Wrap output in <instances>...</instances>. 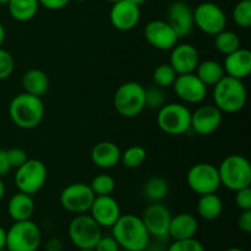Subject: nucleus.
Here are the masks:
<instances>
[{
    "instance_id": "obj_25",
    "label": "nucleus",
    "mask_w": 251,
    "mask_h": 251,
    "mask_svg": "<svg viewBox=\"0 0 251 251\" xmlns=\"http://www.w3.org/2000/svg\"><path fill=\"white\" fill-rule=\"evenodd\" d=\"M21 85L24 92L37 96V97H43L48 92L50 81H49V76L43 70L29 69L22 76Z\"/></svg>"
},
{
    "instance_id": "obj_45",
    "label": "nucleus",
    "mask_w": 251,
    "mask_h": 251,
    "mask_svg": "<svg viewBox=\"0 0 251 251\" xmlns=\"http://www.w3.org/2000/svg\"><path fill=\"white\" fill-rule=\"evenodd\" d=\"M6 244V230L0 226V249H4Z\"/></svg>"
},
{
    "instance_id": "obj_55",
    "label": "nucleus",
    "mask_w": 251,
    "mask_h": 251,
    "mask_svg": "<svg viewBox=\"0 0 251 251\" xmlns=\"http://www.w3.org/2000/svg\"><path fill=\"white\" fill-rule=\"evenodd\" d=\"M120 251H129V250H123V249H122Z\"/></svg>"
},
{
    "instance_id": "obj_51",
    "label": "nucleus",
    "mask_w": 251,
    "mask_h": 251,
    "mask_svg": "<svg viewBox=\"0 0 251 251\" xmlns=\"http://www.w3.org/2000/svg\"><path fill=\"white\" fill-rule=\"evenodd\" d=\"M107 1H109V2H112V4H114V2L120 1V0H107Z\"/></svg>"
},
{
    "instance_id": "obj_20",
    "label": "nucleus",
    "mask_w": 251,
    "mask_h": 251,
    "mask_svg": "<svg viewBox=\"0 0 251 251\" xmlns=\"http://www.w3.org/2000/svg\"><path fill=\"white\" fill-rule=\"evenodd\" d=\"M199 63H200V54L193 44H176L171 49L169 64L178 75L195 73Z\"/></svg>"
},
{
    "instance_id": "obj_46",
    "label": "nucleus",
    "mask_w": 251,
    "mask_h": 251,
    "mask_svg": "<svg viewBox=\"0 0 251 251\" xmlns=\"http://www.w3.org/2000/svg\"><path fill=\"white\" fill-rule=\"evenodd\" d=\"M5 37H6V32H5V28L4 26H2V24L0 22V48H1L2 44H4Z\"/></svg>"
},
{
    "instance_id": "obj_8",
    "label": "nucleus",
    "mask_w": 251,
    "mask_h": 251,
    "mask_svg": "<svg viewBox=\"0 0 251 251\" xmlns=\"http://www.w3.org/2000/svg\"><path fill=\"white\" fill-rule=\"evenodd\" d=\"M103 228L87 213L75 215L68 228L70 242L81 249H93L102 237Z\"/></svg>"
},
{
    "instance_id": "obj_14",
    "label": "nucleus",
    "mask_w": 251,
    "mask_h": 251,
    "mask_svg": "<svg viewBox=\"0 0 251 251\" xmlns=\"http://www.w3.org/2000/svg\"><path fill=\"white\" fill-rule=\"evenodd\" d=\"M176 97L188 104H199L207 96V86L195 75V73L176 76L173 85Z\"/></svg>"
},
{
    "instance_id": "obj_49",
    "label": "nucleus",
    "mask_w": 251,
    "mask_h": 251,
    "mask_svg": "<svg viewBox=\"0 0 251 251\" xmlns=\"http://www.w3.org/2000/svg\"><path fill=\"white\" fill-rule=\"evenodd\" d=\"M226 251H245V250L242 249V248H229V249H227Z\"/></svg>"
},
{
    "instance_id": "obj_34",
    "label": "nucleus",
    "mask_w": 251,
    "mask_h": 251,
    "mask_svg": "<svg viewBox=\"0 0 251 251\" xmlns=\"http://www.w3.org/2000/svg\"><path fill=\"white\" fill-rule=\"evenodd\" d=\"M233 20L235 25L243 28L251 26V0H240L233 9Z\"/></svg>"
},
{
    "instance_id": "obj_10",
    "label": "nucleus",
    "mask_w": 251,
    "mask_h": 251,
    "mask_svg": "<svg viewBox=\"0 0 251 251\" xmlns=\"http://www.w3.org/2000/svg\"><path fill=\"white\" fill-rule=\"evenodd\" d=\"M186 184L199 196L217 193L221 188L217 167L206 162L194 164L186 174Z\"/></svg>"
},
{
    "instance_id": "obj_22",
    "label": "nucleus",
    "mask_w": 251,
    "mask_h": 251,
    "mask_svg": "<svg viewBox=\"0 0 251 251\" xmlns=\"http://www.w3.org/2000/svg\"><path fill=\"white\" fill-rule=\"evenodd\" d=\"M122 151L119 146L112 141H100L93 146L91 151V161L102 169H110L120 162Z\"/></svg>"
},
{
    "instance_id": "obj_47",
    "label": "nucleus",
    "mask_w": 251,
    "mask_h": 251,
    "mask_svg": "<svg viewBox=\"0 0 251 251\" xmlns=\"http://www.w3.org/2000/svg\"><path fill=\"white\" fill-rule=\"evenodd\" d=\"M5 191H6V189H5V184H4V181H2V179L0 178V201L4 199Z\"/></svg>"
},
{
    "instance_id": "obj_40",
    "label": "nucleus",
    "mask_w": 251,
    "mask_h": 251,
    "mask_svg": "<svg viewBox=\"0 0 251 251\" xmlns=\"http://www.w3.org/2000/svg\"><path fill=\"white\" fill-rule=\"evenodd\" d=\"M93 249H95V251H120L122 250L117 240L113 238V235H102Z\"/></svg>"
},
{
    "instance_id": "obj_21",
    "label": "nucleus",
    "mask_w": 251,
    "mask_h": 251,
    "mask_svg": "<svg viewBox=\"0 0 251 251\" xmlns=\"http://www.w3.org/2000/svg\"><path fill=\"white\" fill-rule=\"evenodd\" d=\"M223 69L226 75L239 80L247 78L251 73V51L240 47L235 51L226 55Z\"/></svg>"
},
{
    "instance_id": "obj_13",
    "label": "nucleus",
    "mask_w": 251,
    "mask_h": 251,
    "mask_svg": "<svg viewBox=\"0 0 251 251\" xmlns=\"http://www.w3.org/2000/svg\"><path fill=\"white\" fill-rule=\"evenodd\" d=\"M141 220L150 237H154L157 239L168 238L172 213L166 205L161 202H152L151 205L145 208Z\"/></svg>"
},
{
    "instance_id": "obj_24",
    "label": "nucleus",
    "mask_w": 251,
    "mask_h": 251,
    "mask_svg": "<svg viewBox=\"0 0 251 251\" xmlns=\"http://www.w3.org/2000/svg\"><path fill=\"white\" fill-rule=\"evenodd\" d=\"M36 205L33 196L19 191L10 198L7 202V213L14 222L31 220L33 216Z\"/></svg>"
},
{
    "instance_id": "obj_53",
    "label": "nucleus",
    "mask_w": 251,
    "mask_h": 251,
    "mask_svg": "<svg viewBox=\"0 0 251 251\" xmlns=\"http://www.w3.org/2000/svg\"><path fill=\"white\" fill-rule=\"evenodd\" d=\"M75 1H78V2H83V1H87V0H75Z\"/></svg>"
},
{
    "instance_id": "obj_23",
    "label": "nucleus",
    "mask_w": 251,
    "mask_h": 251,
    "mask_svg": "<svg viewBox=\"0 0 251 251\" xmlns=\"http://www.w3.org/2000/svg\"><path fill=\"white\" fill-rule=\"evenodd\" d=\"M199 222L195 216L191 213H178L172 216L171 223H169L168 237L173 240H181L194 238L198 233Z\"/></svg>"
},
{
    "instance_id": "obj_50",
    "label": "nucleus",
    "mask_w": 251,
    "mask_h": 251,
    "mask_svg": "<svg viewBox=\"0 0 251 251\" xmlns=\"http://www.w3.org/2000/svg\"><path fill=\"white\" fill-rule=\"evenodd\" d=\"M10 0H0V5H7Z\"/></svg>"
},
{
    "instance_id": "obj_43",
    "label": "nucleus",
    "mask_w": 251,
    "mask_h": 251,
    "mask_svg": "<svg viewBox=\"0 0 251 251\" xmlns=\"http://www.w3.org/2000/svg\"><path fill=\"white\" fill-rule=\"evenodd\" d=\"M11 169L12 168L6 156V150H0V178L6 176Z\"/></svg>"
},
{
    "instance_id": "obj_15",
    "label": "nucleus",
    "mask_w": 251,
    "mask_h": 251,
    "mask_svg": "<svg viewBox=\"0 0 251 251\" xmlns=\"http://www.w3.org/2000/svg\"><path fill=\"white\" fill-rule=\"evenodd\" d=\"M223 113L215 104H205L191 112L190 130L201 136H208L222 125Z\"/></svg>"
},
{
    "instance_id": "obj_18",
    "label": "nucleus",
    "mask_w": 251,
    "mask_h": 251,
    "mask_svg": "<svg viewBox=\"0 0 251 251\" xmlns=\"http://www.w3.org/2000/svg\"><path fill=\"white\" fill-rule=\"evenodd\" d=\"M88 212L102 228H112L122 216L119 203L112 195L96 196Z\"/></svg>"
},
{
    "instance_id": "obj_39",
    "label": "nucleus",
    "mask_w": 251,
    "mask_h": 251,
    "mask_svg": "<svg viewBox=\"0 0 251 251\" xmlns=\"http://www.w3.org/2000/svg\"><path fill=\"white\" fill-rule=\"evenodd\" d=\"M235 193V205L240 211L251 210V188H244Z\"/></svg>"
},
{
    "instance_id": "obj_31",
    "label": "nucleus",
    "mask_w": 251,
    "mask_h": 251,
    "mask_svg": "<svg viewBox=\"0 0 251 251\" xmlns=\"http://www.w3.org/2000/svg\"><path fill=\"white\" fill-rule=\"evenodd\" d=\"M146 157L147 153L144 147L139 146V145H132V146L127 147L124 152H122L120 162L126 168L136 169L145 163Z\"/></svg>"
},
{
    "instance_id": "obj_17",
    "label": "nucleus",
    "mask_w": 251,
    "mask_h": 251,
    "mask_svg": "<svg viewBox=\"0 0 251 251\" xmlns=\"http://www.w3.org/2000/svg\"><path fill=\"white\" fill-rule=\"evenodd\" d=\"M140 6L130 0L114 2L109 11L112 26L120 32H129L137 26L140 21Z\"/></svg>"
},
{
    "instance_id": "obj_2",
    "label": "nucleus",
    "mask_w": 251,
    "mask_h": 251,
    "mask_svg": "<svg viewBox=\"0 0 251 251\" xmlns=\"http://www.w3.org/2000/svg\"><path fill=\"white\" fill-rule=\"evenodd\" d=\"M46 113L42 97L22 92L15 96L9 104V115L20 129L32 130L42 123Z\"/></svg>"
},
{
    "instance_id": "obj_48",
    "label": "nucleus",
    "mask_w": 251,
    "mask_h": 251,
    "mask_svg": "<svg viewBox=\"0 0 251 251\" xmlns=\"http://www.w3.org/2000/svg\"><path fill=\"white\" fill-rule=\"evenodd\" d=\"M130 1H132V2H134V4H136V5H139V6H141V5L145 4V2H146L147 0H130Z\"/></svg>"
},
{
    "instance_id": "obj_30",
    "label": "nucleus",
    "mask_w": 251,
    "mask_h": 251,
    "mask_svg": "<svg viewBox=\"0 0 251 251\" xmlns=\"http://www.w3.org/2000/svg\"><path fill=\"white\" fill-rule=\"evenodd\" d=\"M215 37V47L221 54L228 55L240 48V38L235 32L223 29Z\"/></svg>"
},
{
    "instance_id": "obj_32",
    "label": "nucleus",
    "mask_w": 251,
    "mask_h": 251,
    "mask_svg": "<svg viewBox=\"0 0 251 251\" xmlns=\"http://www.w3.org/2000/svg\"><path fill=\"white\" fill-rule=\"evenodd\" d=\"M176 76H178V74L172 68L171 64H161L153 70L152 80H153L154 85L158 86V87L167 88L173 85Z\"/></svg>"
},
{
    "instance_id": "obj_38",
    "label": "nucleus",
    "mask_w": 251,
    "mask_h": 251,
    "mask_svg": "<svg viewBox=\"0 0 251 251\" xmlns=\"http://www.w3.org/2000/svg\"><path fill=\"white\" fill-rule=\"evenodd\" d=\"M6 156L9 159V163L11 166V168L17 169L19 167H21L25 162L28 159L27 156V152L25 150L20 149V147H12V149L6 150Z\"/></svg>"
},
{
    "instance_id": "obj_1",
    "label": "nucleus",
    "mask_w": 251,
    "mask_h": 251,
    "mask_svg": "<svg viewBox=\"0 0 251 251\" xmlns=\"http://www.w3.org/2000/svg\"><path fill=\"white\" fill-rule=\"evenodd\" d=\"M112 235L120 249L129 251H145L151 239L141 217L132 213L120 216L112 227Z\"/></svg>"
},
{
    "instance_id": "obj_37",
    "label": "nucleus",
    "mask_w": 251,
    "mask_h": 251,
    "mask_svg": "<svg viewBox=\"0 0 251 251\" xmlns=\"http://www.w3.org/2000/svg\"><path fill=\"white\" fill-rule=\"evenodd\" d=\"M15 68V60L11 54L0 48V81L6 80L11 76Z\"/></svg>"
},
{
    "instance_id": "obj_28",
    "label": "nucleus",
    "mask_w": 251,
    "mask_h": 251,
    "mask_svg": "<svg viewBox=\"0 0 251 251\" xmlns=\"http://www.w3.org/2000/svg\"><path fill=\"white\" fill-rule=\"evenodd\" d=\"M9 12L19 22L31 21L39 9L38 0H10L7 2Z\"/></svg>"
},
{
    "instance_id": "obj_6",
    "label": "nucleus",
    "mask_w": 251,
    "mask_h": 251,
    "mask_svg": "<svg viewBox=\"0 0 251 251\" xmlns=\"http://www.w3.org/2000/svg\"><path fill=\"white\" fill-rule=\"evenodd\" d=\"M41 243V229L31 220L15 222L6 230L5 248L9 251H37Z\"/></svg>"
},
{
    "instance_id": "obj_4",
    "label": "nucleus",
    "mask_w": 251,
    "mask_h": 251,
    "mask_svg": "<svg viewBox=\"0 0 251 251\" xmlns=\"http://www.w3.org/2000/svg\"><path fill=\"white\" fill-rule=\"evenodd\" d=\"M221 185L232 191L251 186L250 162L242 154H229L217 167Z\"/></svg>"
},
{
    "instance_id": "obj_33",
    "label": "nucleus",
    "mask_w": 251,
    "mask_h": 251,
    "mask_svg": "<svg viewBox=\"0 0 251 251\" xmlns=\"http://www.w3.org/2000/svg\"><path fill=\"white\" fill-rule=\"evenodd\" d=\"M90 186L96 196L112 195L115 190V180L109 174H98L92 179Z\"/></svg>"
},
{
    "instance_id": "obj_7",
    "label": "nucleus",
    "mask_w": 251,
    "mask_h": 251,
    "mask_svg": "<svg viewBox=\"0 0 251 251\" xmlns=\"http://www.w3.org/2000/svg\"><path fill=\"white\" fill-rule=\"evenodd\" d=\"M114 108L122 117L135 118L145 109V87L136 81H129L117 88L113 97Z\"/></svg>"
},
{
    "instance_id": "obj_42",
    "label": "nucleus",
    "mask_w": 251,
    "mask_h": 251,
    "mask_svg": "<svg viewBox=\"0 0 251 251\" xmlns=\"http://www.w3.org/2000/svg\"><path fill=\"white\" fill-rule=\"evenodd\" d=\"M70 0H38L39 5L48 10H61L69 4Z\"/></svg>"
},
{
    "instance_id": "obj_44",
    "label": "nucleus",
    "mask_w": 251,
    "mask_h": 251,
    "mask_svg": "<svg viewBox=\"0 0 251 251\" xmlns=\"http://www.w3.org/2000/svg\"><path fill=\"white\" fill-rule=\"evenodd\" d=\"M46 251H64V243L59 238H50L46 243Z\"/></svg>"
},
{
    "instance_id": "obj_16",
    "label": "nucleus",
    "mask_w": 251,
    "mask_h": 251,
    "mask_svg": "<svg viewBox=\"0 0 251 251\" xmlns=\"http://www.w3.org/2000/svg\"><path fill=\"white\" fill-rule=\"evenodd\" d=\"M144 36L147 43L158 50H171L178 42V36L163 20H152L145 26Z\"/></svg>"
},
{
    "instance_id": "obj_3",
    "label": "nucleus",
    "mask_w": 251,
    "mask_h": 251,
    "mask_svg": "<svg viewBox=\"0 0 251 251\" xmlns=\"http://www.w3.org/2000/svg\"><path fill=\"white\" fill-rule=\"evenodd\" d=\"M248 91L243 80L226 75L213 86V104L222 113H238L244 109Z\"/></svg>"
},
{
    "instance_id": "obj_11",
    "label": "nucleus",
    "mask_w": 251,
    "mask_h": 251,
    "mask_svg": "<svg viewBox=\"0 0 251 251\" xmlns=\"http://www.w3.org/2000/svg\"><path fill=\"white\" fill-rule=\"evenodd\" d=\"M193 15L195 27L208 36H216L227 26L226 12L215 2H201L193 10Z\"/></svg>"
},
{
    "instance_id": "obj_12",
    "label": "nucleus",
    "mask_w": 251,
    "mask_h": 251,
    "mask_svg": "<svg viewBox=\"0 0 251 251\" xmlns=\"http://www.w3.org/2000/svg\"><path fill=\"white\" fill-rule=\"evenodd\" d=\"M95 198L90 184L73 183L61 190L59 200L64 210L74 215H80L90 211Z\"/></svg>"
},
{
    "instance_id": "obj_52",
    "label": "nucleus",
    "mask_w": 251,
    "mask_h": 251,
    "mask_svg": "<svg viewBox=\"0 0 251 251\" xmlns=\"http://www.w3.org/2000/svg\"><path fill=\"white\" fill-rule=\"evenodd\" d=\"M78 251H95V249H81Z\"/></svg>"
},
{
    "instance_id": "obj_41",
    "label": "nucleus",
    "mask_w": 251,
    "mask_h": 251,
    "mask_svg": "<svg viewBox=\"0 0 251 251\" xmlns=\"http://www.w3.org/2000/svg\"><path fill=\"white\" fill-rule=\"evenodd\" d=\"M237 225L243 233H247V234L251 233V210L242 211L238 217Z\"/></svg>"
},
{
    "instance_id": "obj_5",
    "label": "nucleus",
    "mask_w": 251,
    "mask_h": 251,
    "mask_svg": "<svg viewBox=\"0 0 251 251\" xmlns=\"http://www.w3.org/2000/svg\"><path fill=\"white\" fill-rule=\"evenodd\" d=\"M191 110L183 103H168L158 109L157 125L167 135L179 136L190 130Z\"/></svg>"
},
{
    "instance_id": "obj_9",
    "label": "nucleus",
    "mask_w": 251,
    "mask_h": 251,
    "mask_svg": "<svg viewBox=\"0 0 251 251\" xmlns=\"http://www.w3.org/2000/svg\"><path fill=\"white\" fill-rule=\"evenodd\" d=\"M48 171L46 164L39 159H27L15 173V185L19 191L28 195H36L46 185Z\"/></svg>"
},
{
    "instance_id": "obj_36",
    "label": "nucleus",
    "mask_w": 251,
    "mask_h": 251,
    "mask_svg": "<svg viewBox=\"0 0 251 251\" xmlns=\"http://www.w3.org/2000/svg\"><path fill=\"white\" fill-rule=\"evenodd\" d=\"M167 251H205V248L200 240L194 237L189 239L173 240Z\"/></svg>"
},
{
    "instance_id": "obj_26",
    "label": "nucleus",
    "mask_w": 251,
    "mask_h": 251,
    "mask_svg": "<svg viewBox=\"0 0 251 251\" xmlns=\"http://www.w3.org/2000/svg\"><path fill=\"white\" fill-rule=\"evenodd\" d=\"M199 216L205 221H215L222 215L223 201L216 193L201 195L196 205Z\"/></svg>"
},
{
    "instance_id": "obj_35",
    "label": "nucleus",
    "mask_w": 251,
    "mask_h": 251,
    "mask_svg": "<svg viewBox=\"0 0 251 251\" xmlns=\"http://www.w3.org/2000/svg\"><path fill=\"white\" fill-rule=\"evenodd\" d=\"M163 88L158 86H150L145 88V107L150 109H159L164 104Z\"/></svg>"
},
{
    "instance_id": "obj_27",
    "label": "nucleus",
    "mask_w": 251,
    "mask_h": 251,
    "mask_svg": "<svg viewBox=\"0 0 251 251\" xmlns=\"http://www.w3.org/2000/svg\"><path fill=\"white\" fill-rule=\"evenodd\" d=\"M195 75L208 87V86H215L218 81L222 80L226 76V73L222 64L208 59V60L199 63L195 70Z\"/></svg>"
},
{
    "instance_id": "obj_19",
    "label": "nucleus",
    "mask_w": 251,
    "mask_h": 251,
    "mask_svg": "<svg viewBox=\"0 0 251 251\" xmlns=\"http://www.w3.org/2000/svg\"><path fill=\"white\" fill-rule=\"evenodd\" d=\"M167 22L174 29L178 38L189 36L195 27L193 9L184 1L172 2L167 10Z\"/></svg>"
},
{
    "instance_id": "obj_29",
    "label": "nucleus",
    "mask_w": 251,
    "mask_h": 251,
    "mask_svg": "<svg viewBox=\"0 0 251 251\" xmlns=\"http://www.w3.org/2000/svg\"><path fill=\"white\" fill-rule=\"evenodd\" d=\"M169 193V184L162 176H151L144 185V195L151 202H161Z\"/></svg>"
},
{
    "instance_id": "obj_54",
    "label": "nucleus",
    "mask_w": 251,
    "mask_h": 251,
    "mask_svg": "<svg viewBox=\"0 0 251 251\" xmlns=\"http://www.w3.org/2000/svg\"><path fill=\"white\" fill-rule=\"evenodd\" d=\"M0 251H9L6 249V248H4V249H0Z\"/></svg>"
}]
</instances>
